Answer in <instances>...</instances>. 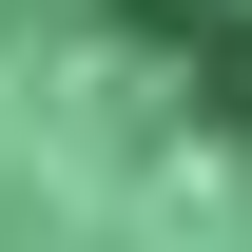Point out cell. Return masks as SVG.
<instances>
[{"mask_svg":"<svg viewBox=\"0 0 252 252\" xmlns=\"http://www.w3.org/2000/svg\"><path fill=\"white\" fill-rule=\"evenodd\" d=\"M97 20H117V39H156V59L252 136V0H97Z\"/></svg>","mask_w":252,"mask_h":252,"instance_id":"cell-1","label":"cell"}]
</instances>
